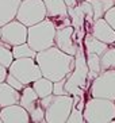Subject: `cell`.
<instances>
[{
    "instance_id": "cell-11",
    "label": "cell",
    "mask_w": 115,
    "mask_h": 123,
    "mask_svg": "<svg viewBox=\"0 0 115 123\" xmlns=\"http://www.w3.org/2000/svg\"><path fill=\"white\" fill-rule=\"evenodd\" d=\"M43 3L46 6L47 18L53 20L56 29L72 25L68 16V7L64 0H43Z\"/></svg>"
},
{
    "instance_id": "cell-10",
    "label": "cell",
    "mask_w": 115,
    "mask_h": 123,
    "mask_svg": "<svg viewBox=\"0 0 115 123\" xmlns=\"http://www.w3.org/2000/svg\"><path fill=\"white\" fill-rule=\"evenodd\" d=\"M76 33L72 25L57 27L56 29V37H54V46H57L60 50L65 51L70 55H75L79 45L76 43Z\"/></svg>"
},
{
    "instance_id": "cell-31",
    "label": "cell",
    "mask_w": 115,
    "mask_h": 123,
    "mask_svg": "<svg viewBox=\"0 0 115 123\" xmlns=\"http://www.w3.org/2000/svg\"><path fill=\"white\" fill-rule=\"evenodd\" d=\"M7 73H8V69L6 68L4 65H1V64H0V83H3V81H6Z\"/></svg>"
},
{
    "instance_id": "cell-12",
    "label": "cell",
    "mask_w": 115,
    "mask_h": 123,
    "mask_svg": "<svg viewBox=\"0 0 115 123\" xmlns=\"http://www.w3.org/2000/svg\"><path fill=\"white\" fill-rule=\"evenodd\" d=\"M3 123H29L30 115L20 104H11L0 110Z\"/></svg>"
},
{
    "instance_id": "cell-28",
    "label": "cell",
    "mask_w": 115,
    "mask_h": 123,
    "mask_svg": "<svg viewBox=\"0 0 115 123\" xmlns=\"http://www.w3.org/2000/svg\"><path fill=\"white\" fill-rule=\"evenodd\" d=\"M6 83L10 84L12 88H15V89H18V91H22L23 88H25V84L22 83L19 79H16L14 74H11V73H7V77H6Z\"/></svg>"
},
{
    "instance_id": "cell-14",
    "label": "cell",
    "mask_w": 115,
    "mask_h": 123,
    "mask_svg": "<svg viewBox=\"0 0 115 123\" xmlns=\"http://www.w3.org/2000/svg\"><path fill=\"white\" fill-rule=\"evenodd\" d=\"M20 91L15 89L6 81L0 83V107H7L11 104H19Z\"/></svg>"
},
{
    "instance_id": "cell-7",
    "label": "cell",
    "mask_w": 115,
    "mask_h": 123,
    "mask_svg": "<svg viewBox=\"0 0 115 123\" xmlns=\"http://www.w3.org/2000/svg\"><path fill=\"white\" fill-rule=\"evenodd\" d=\"M46 16L47 11L43 0H22L15 19L22 22L25 26L30 27V26L43 20Z\"/></svg>"
},
{
    "instance_id": "cell-6",
    "label": "cell",
    "mask_w": 115,
    "mask_h": 123,
    "mask_svg": "<svg viewBox=\"0 0 115 123\" xmlns=\"http://www.w3.org/2000/svg\"><path fill=\"white\" fill-rule=\"evenodd\" d=\"M8 73L14 74L16 79H19L25 85L32 84L35 80L42 77V72L39 65L37 64L35 58L25 57V58H15L8 66Z\"/></svg>"
},
{
    "instance_id": "cell-27",
    "label": "cell",
    "mask_w": 115,
    "mask_h": 123,
    "mask_svg": "<svg viewBox=\"0 0 115 123\" xmlns=\"http://www.w3.org/2000/svg\"><path fill=\"white\" fill-rule=\"evenodd\" d=\"M68 123H84V115H83V111L79 110L77 107L73 105L72 107V111L68 116Z\"/></svg>"
},
{
    "instance_id": "cell-19",
    "label": "cell",
    "mask_w": 115,
    "mask_h": 123,
    "mask_svg": "<svg viewBox=\"0 0 115 123\" xmlns=\"http://www.w3.org/2000/svg\"><path fill=\"white\" fill-rule=\"evenodd\" d=\"M32 88L35 89L39 99H42L45 96H49V95L53 93V81L42 76L32 83Z\"/></svg>"
},
{
    "instance_id": "cell-29",
    "label": "cell",
    "mask_w": 115,
    "mask_h": 123,
    "mask_svg": "<svg viewBox=\"0 0 115 123\" xmlns=\"http://www.w3.org/2000/svg\"><path fill=\"white\" fill-rule=\"evenodd\" d=\"M65 79L58 80V81H54L53 83V93L54 95H68L66 91H65Z\"/></svg>"
},
{
    "instance_id": "cell-24",
    "label": "cell",
    "mask_w": 115,
    "mask_h": 123,
    "mask_svg": "<svg viewBox=\"0 0 115 123\" xmlns=\"http://www.w3.org/2000/svg\"><path fill=\"white\" fill-rule=\"evenodd\" d=\"M85 60H87V66H88V70L95 73L102 72V66H100V55L95 54V53H85Z\"/></svg>"
},
{
    "instance_id": "cell-15",
    "label": "cell",
    "mask_w": 115,
    "mask_h": 123,
    "mask_svg": "<svg viewBox=\"0 0 115 123\" xmlns=\"http://www.w3.org/2000/svg\"><path fill=\"white\" fill-rule=\"evenodd\" d=\"M22 0H0V27L15 19Z\"/></svg>"
},
{
    "instance_id": "cell-17",
    "label": "cell",
    "mask_w": 115,
    "mask_h": 123,
    "mask_svg": "<svg viewBox=\"0 0 115 123\" xmlns=\"http://www.w3.org/2000/svg\"><path fill=\"white\" fill-rule=\"evenodd\" d=\"M108 46H110V45H107V43H104V42H102L100 39L95 38L91 33L84 37L85 53H95V54H97V55H102Z\"/></svg>"
},
{
    "instance_id": "cell-36",
    "label": "cell",
    "mask_w": 115,
    "mask_h": 123,
    "mask_svg": "<svg viewBox=\"0 0 115 123\" xmlns=\"http://www.w3.org/2000/svg\"><path fill=\"white\" fill-rule=\"evenodd\" d=\"M114 45H115V42H114Z\"/></svg>"
},
{
    "instance_id": "cell-23",
    "label": "cell",
    "mask_w": 115,
    "mask_h": 123,
    "mask_svg": "<svg viewBox=\"0 0 115 123\" xmlns=\"http://www.w3.org/2000/svg\"><path fill=\"white\" fill-rule=\"evenodd\" d=\"M12 61H14L12 46H10L8 43H6L3 41H0V64L8 69V66L11 65Z\"/></svg>"
},
{
    "instance_id": "cell-4",
    "label": "cell",
    "mask_w": 115,
    "mask_h": 123,
    "mask_svg": "<svg viewBox=\"0 0 115 123\" xmlns=\"http://www.w3.org/2000/svg\"><path fill=\"white\" fill-rule=\"evenodd\" d=\"M88 81V66L83 49L79 46L75 54V68L70 72V74L65 79V91L68 95H79L83 96L84 89L87 88Z\"/></svg>"
},
{
    "instance_id": "cell-8",
    "label": "cell",
    "mask_w": 115,
    "mask_h": 123,
    "mask_svg": "<svg viewBox=\"0 0 115 123\" xmlns=\"http://www.w3.org/2000/svg\"><path fill=\"white\" fill-rule=\"evenodd\" d=\"M89 95L92 98H102L115 101V69L102 70L92 80Z\"/></svg>"
},
{
    "instance_id": "cell-26",
    "label": "cell",
    "mask_w": 115,
    "mask_h": 123,
    "mask_svg": "<svg viewBox=\"0 0 115 123\" xmlns=\"http://www.w3.org/2000/svg\"><path fill=\"white\" fill-rule=\"evenodd\" d=\"M79 6L81 7L84 15H85V22L92 25V23H94V8H92L91 3L88 0H83V1H80Z\"/></svg>"
},
{
    "instance_id": "cell-22",
    "label": "cell",
    "mask_w": 115,
    "mask_h": 123,
    "mask_svg": "<svg viewBox=\"0 0 115 123\" xmlns=\"http://www.w3.org/2000/svg\"><path fill=\"white\" fill-rule=\"evenodd\" d=\"M100 66L102 70L115 69V47L108 46L104 53L100 55Z\"/></svg>"
},
{
    "instance_id": "cell-32",
    "label": "cell",
    "mask_w": 115,
    "mask_h": 123,
    "mask_svg": "<svg viewBox=\"0 0 115 123\" xmlns=\"http://www.w3.org/2000/svg\"><path fill=\"white\" fill-rule=\"evenodd\" d=\"M65 4H66V7L68 8H72V7H76L77 6V1L79 0H64Z\"/></svg>"
},
{
    "instance_id": "cell-9",
    "label": "cell",
    "mask_w": 115,
    "mask_h": 123,
    "mask_svg": "<svg viewBox=\"0 0 115 123\" xmlns=\"http://www.w3.org/2000/svg\"><path fill=\"white\" fill-rule=\"evenodd\" d=\"M0 41L8 43L10 46L27 42V26L16 19H12L11 22L0 27Z\"/></svg>"
},
{
    "instance_id": "cell-13",
    "label": "cell",
    "mask_w": 115,
    "mask_h": 123,
    "mask_svg": "<svg viewBox=\"0 0 115 123\" xmlns=\"http://www.w3.org/2000/svg\"><path fill=\"white\" fill-rule=\"evenodd\" d=\"M91 34L107 45H114L115 42V30L106 22L104 18L94 20V23L91 25Z\"/></svg>"
},
{
    "instance_id": "cell-2",
    "label": "cell",
    "mask_w": 115,
    "mask_h": 123,
    "mask_svg": "<svg viewBox=\"0 0 115 123\" xmlns=\"http://www.w3.org/2000/svg\"><path fill=\"white\" fill-rule=\"evenodd\" d=\"M83 115L85 123L115 122V101L91 96V99L85 101Z\"/></svg>"
},
{
    "instance_id": "cell-3",
    "label": "cell",
    "mask_w": 115,
    "mask_h": 123,
    "mask_svg": "<svg viewBox=\"0 0 115 123\" xmlns=\"http://www.w3.org/2000/svg\"><path fill=\"white\" fill-rule=\"evenodd\" d=\"M54 37L56 25L47 16L41 22L27 27V43L37 53L54 46Z\"/></svg>"
},
{
    "instance_id": "cell-35",
    "label": "cell",
    "mask_w": 115,
    "mask_h": 123,
    "mask_svg": "<svg viewBox=\"0 0 115 123\" xmlns=\"http://www.w3.org/2000/svg\"><path fill=\"white\" fill-rule=\"evenodd\" d=\"M0 110H1V107H0Z\"/></svg>"
},
{
    "instance_id": "cell-21",
    "label": "cell",
    "mask_w": 115,
    "mask_h": 123,
    "mask_svg": "<svg viewBox=\"0 0 115 123\" xmlns=\"http://www.w3.org/2000/svg\"><path fill=\"white\" fill-rule=\"evenodd\" d=\"M12 55H14V60H15V58H25V57L35 58L37 51L34 50V49H32L27 42H25V43L12 46Z\"/></svg>"
},
{
    "instance_id": "cell-33",
    "label": "cell",
    "mask_w": 115,
    "mask_h": 123,
    "mask_svg": "<svg viewBox=\"0 0 115 123\" xmlns=\"http://www.w3.org/2000/svg\"><path fill=\"white\" fill-rule=\"evenodd\" d=\"M0 123H3V119H1V116H0Z\"/></svg>"
},
{
    "instance_id": "cell-25",
    "label": "cell",
    "mask_w": 115,
    "mask_h": 123,
    "mask_svg": "<svg viewBox=\"0 0 115 123\" xmlns=\"http://www.w3.org/2000/svg\"><path fill=\"white\" fill-rule=\"evenodd\" d=\"M29 115H30V122H32V123H46L45 110H43V107L41 104L37 105L31 112H29Z\"/></svg>"
},
{
    "instance_id": "cell-20",
    "label": "cell",
    "mask_w": 115,
    "mask_h": 123,
    "mask_svg": "<svg viewBox=\"0 0 115 123\" xmlns=\"http://www.w3.org/2000/svg\"><path fill=\"white\" fill-rule=\"evenodd\" d=\"M94 8V20L103 18L104 14L115 6V0H88Z\"/></svg>"
},
{
    "instance_id": "cell-18",
    "label": "cell",
    "mask_w": 115,
    "mask_h": 123,
    "mask_svg": "<svg viewBox=\"0 0 115 123\" xmlns=\"http://www.w3.org/2000/svg\"><path fill=\"white\" fill-rule=\"evenodd\" d=\"M68 16L70 18V23H72L73 29H75V33L77 34L80 30L83 29L84 22H85V15H84L81 7L77 4L76 7L68 8Z\"/></svg>"
},
{
    "instance_id": "cell-30",
    "label": "cell",
    "mask_w": 115,
    "mask_h": 123,
    "mask_svg": "<svg viewBox=\"0 0 115 123\" xmlns=\"http://www.w3.org/2000/svg\"><path fill=\"white\" fill-rule=\"evenodd\" d=\"M103 18H104L106 22H107L108 25H110L112 29L115 30V6H114V7H111L107 12H106Z\"/></svg>"
},
{
    "instance_id": "cell-34",
    "label": "cell",
    "mask_w": 115,
    "mask_h": 123,
    "mask_svg": "<svg viewBox=\"0 0 115 123\" xmlns=\"http://www.w3.org/2000/svg\"><path fill=\"white\" fill-rule=\"evenodd\" d=\"M79 1H83V0H79Z\"/></svg>"
},
{
    "instance_id": "cell-1",
    "label": "cell",
    "mask_w": 115,
    "mask_h": 123,
    "mask_svg": "<svg viewBox=\"0 0 115 123\" xmlns=\"http://www.w3.org/2000/svg\"><path fill=\"white\" fill-rule=\"evenodd\" d=\"M35 61L39 65L42 76L51 80L53 83L65 79L75 68V55L60 50L57 46L38 51Z\"/></svg>"
},
{
    "instance_id": "cell-16",
    "label": "cell",
    "mask_w": 115,
    "mask_h": 123,
    "mask_svg": "<svg viewBox=\"0 0 115 123\" xmlns=\"http://www.w3.org/2000/svg\"><path fill=\"white\" fill-rule=\"evenodd\" d=\"M39 100H41L39 96L37 95L35 89L30 84L29 85H25V88L20 91V101H19V104L23 108L27 110V112H31L37 105H39L41 104Z\"/></svg>"
},
{
    "instance_id": "cell-5",
    "label": "cell",
    "mask_w": 115,
    "mask_h": 123,
    "mask_svg": "<svg viewBox=\"0 0 115 123\" xmlns=\"http://www.w3.org/2000/svg\"><path fill=\"white\" fill-rule=\"evenodd\" d=\"M75 105L72 95H54L45 108L46 123H65Z\"/></svg>"
}]
</instances>
